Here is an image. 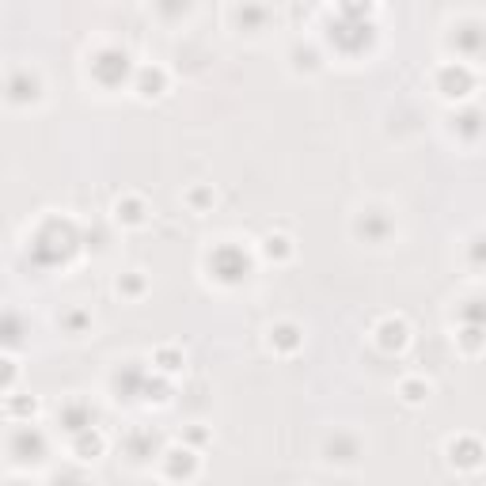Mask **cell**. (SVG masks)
I'll list each match as a JSON object with an SVG mask.
<instances>
[{"mask_svg":"<svg viewBox=\"0 0 486 486\" xmlns=\"http://www.w3.org/2000/svg\"><path fill=\"white\" fill-rule=\"evenodd\" d=\"M72 247H76V232H72L69 224L53 221L35 236V247L31 251H35L38 262H65V258L72 255Z\"/></svg>","mask_w":486,"mask_h":486,"instance_id":"6da1fadb","label":"cell"},{"mask_svg":"<svg viewBox=\"0 0 486 486\" xmlns=\"http://www.w3.org/2000/svg\"><path fill=\"white\" fill-rule=\"evenodd\" d=\"M92 69H95V76H99L103 84H118V80H126V72H129V58L118 53V50H107V53L95 58Z\"/></svg>","mask_w":486,"mask_h":486,"instance_id":"7a4b0ae2","label":"cell"},{"mask_svg":"<svg viewBox=\"0 0 486 486\" xmlns=\"http://www.w3.org/2000/svg\"><path fill=\"white\" fill-rule=\"evenodd\" d=\"M441 87H444V95H467L471 76H467V69H444L441 72Z\"/></svg>","mask_w":486,"mask_h":486,"instance_id":"3957f363","label":"cell"},{"mask_svg":"<svg viewBox=\"0 0 486 486\" xmlns=\"http://www.w3.org/2000/svg\"><path fill=\"white\" fill-rule=\"evenodd\" d=\"M61 422H65V429H69V433H84V429L92 426V414H87L84 407H65V410H61Z\"/></svg>","mask_w":486,"mask_h":486,"instance_id":"277c9868","label":"cell"},{"mask_svg":"<svg viewBox=\"0 0 486 486\" xmlns=\"http://www.w3.org/2000/svg\"><path fill=\"white\" fill-rule=\"evenodd\" d=\"M8 92H12V99H15V103L35 99V80H31L27 72H15V76H12V84H8Z\"/></svg>","mask_w":486,"mask_h":486,"instance_id":"5b68a950","label":"cell"},{"mask_svg":"<svg viewBox=\"0 0 486 486\" xmlns=\"http://www.w3.org/2000/svg\"><path fill=\"white\" fill-rule=\"evenodd\" d=\"M99 449H103V441H99L95 433H80V441H76V452H80V460H92Z\"/></svg>","mask_w":486,"mask_h":486,"instance_id":"8992f818","label":"cell"},{"mask_svg":"<svg viewBox=\"0 0 486 486\" xmlns=\"http://www.w3.org/2000/svg\"><path fill=\"white\" fill-rule=\"evenodd\" d=\"M407 342V327L403 323H384V346H403Z\"/></svg>","mask_w":486,"mask_h":486,"instance_id":"52a82bcc","label":"cell"},{"mask_svg":"<svg viewBox=\"0 0 486 486\" xmlns=\"http://www.w3.org/2000/svg\"><path fill=\"white\" fill-rule=\"evenodd\" d=\"M160 87V72H144V95H156Z\"/></svg>","mask_w":486,"mask_h":486,"instance_id":"ba28073f","label":"cell"},{"mask_svg":"<svg viewBox=\"0 0 486 486\" xmlns=\"http://www.w3.org/2000/svg\"><path fill=\"white\" fill-rule=\"evenodd\" d=\"M8 342H19V327H15V315H8Z\"/></svg>","mask_w":486,"mask_h":486,"instance_id":"9c48e42d","label":"cell"}]
</instances>
